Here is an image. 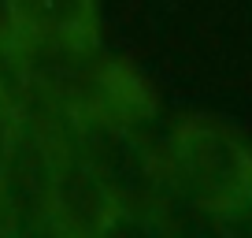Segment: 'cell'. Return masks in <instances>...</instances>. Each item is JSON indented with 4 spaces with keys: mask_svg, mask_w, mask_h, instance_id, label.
<instances>
[{
    "mask_svg": "<svg viewBox=\"0 0 252 238\" xmlns=\"http://www.w3.org/2000/svg\"><path fill=\"white\" fill-rule=\"evenodd\" d=\"M167 183L219 223H252V142L226 119L186 116L167 142Z\"/></svg>",
    "mask_w": 252,
    "mask_h": 238,
    "instance_id": "cell-1",
    "label": "cell"
},
{
    "mask_svg": "<svg viewBox=\"0 0 252 238\" xmlns=\"http://www.w3.org/2000/svg\"><path fill=\"white\" fill-rule=\"evenodd\" d=\"M33 112L48 127L52 157H56L52 231H63V235H100V231L115 227L123 220V208H119V198L111 194V186L104 183V175L96 171V164L82 153V145L74 142V134L67 130V123L60 116L41 112V108H33Z\"/></svg>",
    "mask_w": 252,
    "mask_h": 238,
    "instance_id": "cell-2",
    "label": "cell"
},
{
    "mask_svg": "<svg viewBox=\"0 0 252 238\" xmlns=\"http://www.w3.org/2000/svg\"><path fill=\"white\" fill-rule=\"evenodd\" d=\"M52 138L37 112L23 104L15 142H11V153L0 171V208H4L8 231H52Z\"/></svg>",
    "mask_w": 252,
    "mask_h": 238,
    "instance_id": "cell-3",
    "label": "cell"
},
{
    "mask_svg": "<svg viewBox=\"0 0 252 238\" xmlns=\"http://www.w3.org/2000/svg\"><path fill=\"white\" fill-rule=\"evenodd\" d=\"M19 38L96 45V0H11ZM15 38V41H19Z\"/></svg>",
    "mask_w": 252,
    "mask_h": 238,
    "instance_id": "cell-4",
    "label": "cell"
},
{
    "mask_svg": "<svg viewBox=\"0 0 252 238\" xmlns=\"http://www.w3.org/2000/svg\"><path fill=\"white\" fill-rule=\"evenodd\" d=\"M19 119H23V104H19L15 86L8 82V75L0 71V171H4V160L11 153V142H15Z\"/></svg>",
    "mask_w": 252,
    "mask_h": 238,
    "instance_id": "cell-5",
    "label": "cell"
},
{
    "mask_svg": "<svg viewBox=\"0 0 252 238\" xmlns=\"http://www.w3.org/2000/svg\"><path fill=\"white\" fill-rule=\"evenodd\" d=\"M19 30H15V11H11V0H0V56L15 45Z\"/></svg>",
    "mask_w": 252,
    "mask_h": 238,
    "instance_id": "cell-6",
    "label": "cell"
}]
</instances>
